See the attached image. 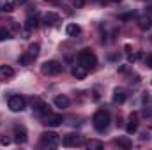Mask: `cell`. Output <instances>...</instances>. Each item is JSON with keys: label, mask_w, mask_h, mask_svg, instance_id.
Segmentation results:
<instances>
[{"label": "cell", "mask_w": 152, "mask_h": 150, "mask_svg": "<svg viewBox=\"0 0 152 150\" xmlns=\"http://www.w3.org/2000/svg\"><path fill=\"white\" fill-rule=\"evenodd\" d=\"M110 120H112L110 113L106 110H97L94 113V117H92V125H94V129L97 133H104L108 129V125H110Z\"/></svg>", "instance_id": "1"}, {"label": "cell", "mask_w": 152, "mask_h": 150, "mask_svg": "<svg viewBox=\"0 0 152 150\" xmlns=\"http://www.w3.org/2000/svg\"><path fill=\"white\" fill-rule=\"evenodd\" d=\"M78 64L85 66L87 69H94V67L97 66V57H96V53H94L92 50L85 48V50H81V51L78 53Z\"/></svg>", "instance_id": "2"}, {"label": "cell", "mask_w": 152, "mask_h": 150, "mask_svg": "<svg viewBox=\"0 0 152 150\" xmlns=\"http://www.w3.org/2000/svg\"><path fill=\"white\" fill-rule=\"evenodd\" d=\"M62 143L60 136L57 133H51V131H44L41 134V145L42 147H48V149H57L58 145Z\"/></svg>", "instance_id": "3"}, {"label": "cell", "mask_w": 152, "mask_h": 150, "mask_svg": "<svg viewBox=\"0 0 152 150\" xmlns=\"http://www.w3.org/2000/svg\"><path fill=\"white\" fill-rule=\"evenodd\" d=\"M62 69H64L62 64L57 62V60H48V62H44L42 67H41L42 74H46V76H58L62 73Z\"/></svg>", "instance_id": "4"}, {"label": "cell", "mask_w": 152, "mask_h": 150, "mask_svg": "<svg viewBox=\"0 0 152 150\" xmlns=\"http://www.w3.org/2000/svg\"><path fill=\"white\" fill-rule=\"evenodd\" d=\"M25 104H27V101H25V97H21V95H11L9 101H7L9 110L14 111V113L23 111V110H25Z\"/></svg>", "instance_id": "5"}, {"label": "cell", "mask_w": 152, "mask_h": 150, "mask_svg": "<svg viewBox=\"0 0 152 150\" xmlns=\"http://www.w3.org/2000/svg\"><path fill=\"white\" fill-rule=\"evenodd\" d=\"M62 122H64V118H62V115H58V113H46L44 115V118H42V124L44 125H48V127H58V125H62Z\"/></svg>", "instance_id": "6"}, {"label": "cell", "mask_w": 152, "mask_h": 150, "mask_svg": "<svg viewBox=\"0 0 152 150\" xmlns=\"http://www.w3.org/2000/svg\"><path fill=\"white\" fill-rule=\"evenodd\" d=\"M85 141H83V136H80V134H75V133H71V134H66L64 136V140H62V145L64 147H81Z\"/></svg>", "instance_id": "7"}, {"label": "cell", "mask_w": 152, "mask_h": 150, "mask_svg": "<svg viewBox=\"0 0 152 150\" xmlns=\"http://www.w3.org/2000/svg\"><path fill=\"white\" fill-rule=\"evenodd\" d=\"M32 108H34V111L39 113V115H46V113L50 111V106H48V103H44L41 97H32Z\"/></svg>", "instance_id": "8"}, {"label": "cell", "mask_w": 152, "mask_h": 150, "mask_svg": "<svg viewBox=\"0 0 152 150\" xmlns=\"http://www.w3.org/2000/svg\"><path fill=\"white\" fill-rule=\"evenodd\" d=\"M60 21H62V18H60L57 12H51V11L42 16V23H44L46 27H57Z\"/></svg>", "instance_id": "9"}, {"label": "cell", "mask_w": 152, "mask_h": 150, "mask_svg": "<svg viewBox=\"0 0 152 150\" xmlns=\"http://www.w3.org/2000/svg\"><path fill=\"white\" fill-rule=\"evenodd\" d=\"M138 131V113H131L129 115V122L126 125V133L127 134H134Z\"/></svg>", "instance_id": "10"}, {"label": "cell", "mask_w": 152, "mask_h": 150, "mask_svg": "<svg viewBox=\"0 0 152 150\" xmlns=\"http://www.w3.org/2000/svg\"><path fill=\"white\" fill-rule=\"evenodd\" d=\"M16 76V71L11 66H0V81H9Z\"/></svg>", "instance_id": "11"}, {"label": "cell", "mask_w": 152, "mask_h": 150, "mask_svg": "<svg viewBox=\"0 0 152 150\" xmlns=\"http://www.w3.org/2000/svg\"><path fill=\"white\" fill-rule=\"evenodd\" d=\"M14 141L18 145L27 143V131H25V127H21V125H16L14 127Z\"/></svg>", "instance_id": "12"}, {"label": "cell", "mask_w": 152, "mask_h": 150, "mask_svg": "<svg viewBox=\"0 0 152 150\" xmlns=\"http://www.w3.org/2000/svg\"><path fill=\"white\" fill-rule=\"evenodd\" d=\"M112 99H113L115 104H122V103H126V99H127V92H126L124 88H115Z\"/></svg>", "instance_id": "13"}, {"label": "cell", "mask_w": 152, "mask_h": 150, "mask_svg": "<svg viewBox=\"0 0 152 150\" xmlns=\"http://www.w3.org/2000/svg\"><path fill=\"white\" fill-rule=\"evenodd\" d=\"M71 74L75 76L76 79H83L85 76L88 74V69H87L85 66H81V64H78V66H75V67H73V71H71Z\"/></svg>", "instance_id": "14"}, {"label": "cell", "mask_w": 152, "mask_h": 150, "mask_svg": "<svg viewBox=\"0 0 152 150\" xmlns=\"http://www.w3.org/2000/svg\"><path fill=\"white\" fill-rule=\"evenodd\" d=\"M138 27H140L142 30H151V28H152V18H151V14L142 16V18L138 20Z\"/></svg>", "instance_id": "15"}, {"label": "cell", "mask_w": 152, "mask_h": 150, "mask_svg": "<svg viewBox=\"0 0 152 150\" xmlns=\"http://www.w3.org/2000/svg\"><path fill=\"white\" fill-rule=\"evenodd\" d=\"M69 104H71V101H69V97L67 95H57L55 97V106L57 108H69Z\"/></svg>", "instance_id": "16"}, {"label": "cell", "mask_w": 152, "mask_h": 150, "mask_svg": "<svg viewBox=\"0 0 152 150\" xmlns=\"http://www.w3.org/2000/svg\"><path fill=\"white\" fill-rule=\"evenodd\" d=\"M80 32H81V27L76 25V23H69V25L66 27V34H67L69 37H76V36H80Z\"/></svg>", "instance_id": "17"}, {"label": "cell", "mask_w": 152, "mask_h": 150, "mask_svg": "<svg viewBox=\"0 0 152 150\" xmlns=\"http://www.w3.org/2000/svg\"><path fill=\"white\" fill-rule=\"evenodd\" d=\"M39 51H41V46H39L37 42H34V44H30L28 46V51H27V55L32 58V60H36L39 57Z\"/></svg>", "instance_id": "18"}, {"label": "cell", "mask_w": 152, "mask_h": 150, "mask_svg": "<svg viewBox=\"0 0 152 150\" xmlns=\"http://www.w3.org/2000/svg\"><path fill=\"white\" fill-rule=\"evenodd\" d=\"M37 27H39L37 16H34V18H32V16H28V18H27V21H25V28H28V30H32V32H34Z\"/></svg>", "instance_id": "19"}, {"label": "cell", "mask_w": 152, "mask_h": 150, "mask_svg": "<svg viewBox=\"0 0 152 150\" xmlns=\"http://www.w3.org/2000/svg\"><path fill=\"white\" fill-rule=\"evenodd\" d=\"M85 147L88 150H101L104 147V143L103 141H99V140H88L87 143H85Z\"/></svg>", "instance_id": "20"}, {"label": "cell", "mask_w": 152, "mask_h": 150, "mask_svg": "<svg viewBox=\"0 0 152 150\" xmlns=\"http://www.w3.org/2000/svg\"><path fill=\"white\" fill-rule=\"evenodd\" d=\"M115 145H118V147H122L124 150H129L133 147V143H131V140L129 138H126V136H122V138H118V140H115Z\"/></svg>", "instance_id": "21"}, {"label": "cell", "mask_w": 152, "mask_h": 150, "mask_svg": "<svg viewBox=\"0 0 152 150\" xmlns=\"http://www.w3.org/2000/svg\"><path fill=\"white\" fill-rule=\"evenodd\" d=\"M11 37H12V32H11L9 28L2 27V28H0V41H5V39H11Z\"/></svg>", "instance_id": "22"}, {"label": "cell", "mask_w": 152, "mask_h": 150, "mask_svg": "<svg viewBox=\"0 0 152 150\" xmlns=\"http://www.w3.org/2000/svg\"><path fill=\"white\" fill-rule=\"evenodd\" d=\"M18 62H20L21 66H28V64H32L34 60H32V58H30V57L27 55V51H25V53H23V55H21V57L18 58Z\"/></svg>", "instance_id": "23"}, {"label": "cell", "mask_w": 152, "mask_h": 150, "mask_svg": "<svg viewBox=\"0 0 152 150\" xmlns=\"http://www.w3.org/2000/svg\"><path fill=\"white\" fill-rule=\"evenodd\" d=\"M0 11H2V12H12V11H14V5H12L11 2H5V4L0 5Z\"/></svg>", "instance_id": "24"}, {"label": "cell", "mask_w": 152, "mask_h": 150, "mask_svg": "<svg viewBox=\"0 0 152 150\" xmlns=\"http://www.w3.org/2000/svg\"><path fill=\"white\" fill-rule=\"evenodd\" d=\"M0 145H2V147L11 145V138H9V136H0Z\"/></svg>", "instance_id": "25"}, {"label": "cell", "mask_w": 152, "mask_h": 150, "mask_svg": "<svg viewBox=\"0 0 152 150\" xmlns=\"http://www.w3.org/2000/svg\"><path fill=\"white\" fill-rule=\"evenodd\" d=\"M85 5V0H75V7H83Z\"/></svg>", "instance_id": "26"}, {"label": "cell", "mask_w": 152, "mask_h": 150, "mask_svg": "<svg viewBox=\"0 0 152 150\" xmlns=\"http://www.w3.org/2000/svg\"><path fill=\"white\" fill-rule=\"evenodd\" d=\"M145 64H147V66H149V67L152 69V55H149V57L145 58Z\"/></svg>", "instance_id": "27"}, {"label": "cell", "mask_w": 152, "mask_h": 150, "mask_svg": "<svg viewBox=\"0 0 152 150\" xmlns=\"http://www.w3.org/2000/svg\"><path fill=\"white\" fill-rule=\"evenodd\" d=\"M12 2H14L16 5H25V4H27L28 0H12Z\"/></svg>", "instance_id": "28"}, {"label": "cell", "mask_w": 152, "mask_h": 150, "mask_svg": "<svg viewBox=\"0 0 152 150\" xmlns=\"http://www.w3.org/2000/svg\"><path fill=\"white\" fill-rule=\"evenodd\" d=\"M131 16H133V14H124V16H120V20H129Z\"/></svg>", "instance_id": "29"}, {"label": "cell", "mask_w": 152, "mask_h": 150, "mask_svg": "<svg viewBox=\"0 0 152 150\" xmlns=\"http://www.w3.org/2000/svg\"><path fill=\"white\" fill-rule=\"evenodd\" d=\"M147 14H152V4L147 7Z\"/></svg>", "instance_id": "30"}, {"label": "cell", "mask_w": 152, "mask_h": 150, "mask_svg": "<svg viewBox=\"0 0 152 150\" xmlns=\"http://www.w3.org/2000/svg\"><path fill=\"white\" fill-rule=\"evenodd\" d=\"M110 2H113V4H120L122 0H110Z\"/></svg>", "instance_id": "31"}]
</instances>
